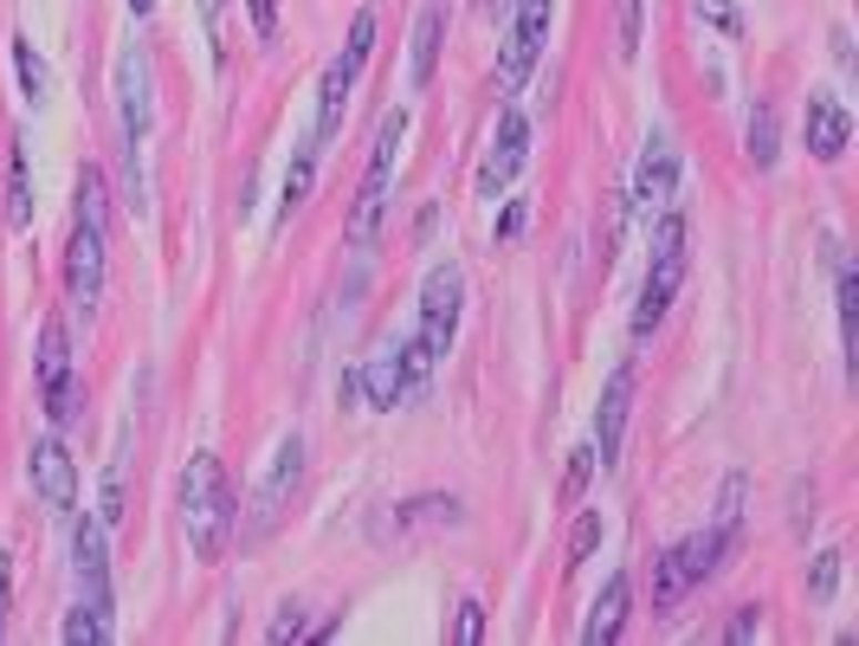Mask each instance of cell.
Listing matches in <instances>:
<instances>
[{"instance_id":"cell-1","label":"cell","mask_w":859,"mask_h":646,"mask_svg":"<svg viewBox=\"0 0 859 646\" xmlns=\"http://www.w3.org/2000/svg\"><path fill=\"white\" fill-rule=\"evenodd\" d=\"M104 239H111V188H104V168H84L72 239H65V298L78 310H98V298H104Z\"/></svg>"},{"instance_id":"cell-2","label":"cell","mask_w":859,"mask_h":646,"mask_svg":"<svg viewBox=\"0 0 859 646\" xmlns=\"http://www.w3.org/2000/svg\"><path fill=\"white\" fill-rule=\"evenodd\" d=\"M233 524H239V504H233V485H226V465L214 453H194L182 472V531L187 550L201 563H221L226 543H233Z\"/></svg>"},{"instance_id":"cell-3","label":"cell","mask_w":859,"mask_h":646,"mask_svg":"<svg viewBox=\"0 0 859 646\" xmlns=\"http://www.w3.org/2000/svg\"><path fill=\"white\" fill-rule=\"evenodd\" d=\"M678 285H685V221L659 214V227H653V266H646V285H640V305H634V342H646L666 324Z\"/></svg>"},{"instance_id":"cell-4","label":"cell","mask_w":859,"mask_h":646,"mask_svg":"<svg viewBox=\"0 0 859 646\" xmlns=\"http://www.w3.org/2000/svg\"><path fill=\"white\" fill-rule=\"evenodd\" d=\"M724 550H730V531H698L685 536V543H673L666 556H659V570H653V614H673L698 582H710L717 575V563H724Z\"/></svg>"},{"instance_id":"cell-5","label":"cell","mask_w":859,"mask_h":646,"mask_svg":"<svg viewBox=\"0 0 859 646\" xmlns=\"http://www.w3.org/2000/svg\"><path fill=\"white\" fill-rule=\"evenodd\" d=\"M408 136V111H388L375 130L369 168H362V194H356V214H349V246H375L381 239V214H388V175H395V155Z\"/></svg>"},{"instance_id":"cell-6","label":"cell","mask_w":859,"mask_h":646,"mask_svg":"<svg viewBox=\"0 0 859 646\" xmlns=\"http://www.w3.org/2000/svg\"><path fill=\"white\" fill-rule=\"evenodd\" d=\"M298 485H304V440L292 433V440H278V453H272V465H265L259 492H253V504H246V524H239V550H246V543H265V536L285 524V511H292Z\"/></svg>"},{"instance_id":"cell-7","label":"cell","mask_w":859,"mask_h":646,"mask_svg":"<svg viewBox=\"0 0 859 646\" xmlns=\"http://www.w3.org/2000/svg\"><path fill=\"white\" fill-rule=\"evenodd\" d=\"M369 52H375V13H356V27H349L342 52L330 59V72H324V91H317V130H310V143H317V150L342 130L349 91H356V78H362V65H369Z\"/></svg>"},{"instance_id":"cell-8","label":"cell","mask_w":859,"mask_h":646,"mask_svg":"<svg viewBox=\"0 0 859 646\" xmlns=\"http://www.w3.org/2000/svg\"><path fill=\"white\" fill-rule=\"evenodd\" d=\"M150 52L143 45H123L116 52V111H123V150H130V201L136 194V150L150 143V123H155V98H150Z\"/></svg>"},{"instance_id":"cell-9","label":"cell","mask_w":859,"mask_h":646,"mask_svg":"<svg viewBox=\"0 0 859 646\" xmlns=\"http://www.w3.org/2000/svg\"><path fill=\"white\" fill-rule=\"evenodd\" d=\"M550 13H556V0H518L511 33H504V59H498V91L504 98H518L523 84H530V72H536L543 39H550Z\"/></svg>"},{"instance_id":"cell-10","label":"cell","mask_w":859,"mask_h":646,"mask_svg":"<svg viewBox=\"0 0 859 646\" xmlns=\"http://www.w3.org/2000/svg\"><path fill=\"white\" fill-rule=\"evenodd\" d=\"M459 310H466V271H459V266H433V271H427V285H420V330H413V342H420L433 362L452 349Z\"/></svg>"},{"instance_id":"cell-11","label":"cell","mask_w":859,"mask_h":646,"mask_svg":"<svg viewBox=\"0 0 859 646\" xmlns=\"http://www.w3.org/2000/svg\"><path fill=\"white\" fill-rule=\"evenodd\" d=\"M673 194H678V150H673V136H653L634 162V221L653 227V214H666Z\"/></svg>"},{"instance_id":"cell-12","label":"cell","mask_w":859,"mask_h":646,"mask_svg":"<svg viewBox=\"0 0 859 646\" xmlns=\"http://www.w3.org/2000/svg\"><path fill=\"white\" fill-rule=\"evenodd\" d=\"M72 575H78V608L98 614V621H111V556H104V524H78L72 536Z\"/></svg>"},{"instance_id":"cell-13","label":"cell","mask_w":859,"mask_h":646,"mask_svg":"<svg viewBox=\"0 0 859 646\" xmlns=\"http://www.w3.org/2000/svg\"><path fill=\"white\" fill-rule=\"evenodd\" d=\"M356 381H362V408H375V414H395L401 408V394H408V369H401V337H381L369 349V362L356 369Z\"/></svg>"},{"instance_id":"cell-14","label":"cell","mask_w":859,"mask_h":646,"mask_svg":"<svg viewBox=\"0 0 859 646\" xmlns=\"http://www.w3.org/2000/svg\"><path fill=\"white\" fill-rule=\"evenodd\" d=\"M627 414H634V362H621L607 388H601V408H595V459L614 465L621 459V433H627Z\"/></svg>"},{"instance_id":"cell-15","label":"cell","mask_w":859,"mask_h":646,"mask_svg":"<svg viewBox=\"0 0 859 646\" xmlns=\"http://www.w3.org/2000/svg\"><path fill=\"white\" fill-rule=\"evenodd\" d=\"M27 479H33V492L45 498L52 511H72L78 504V465H72V453H65V440H33Z\"/></svg>"},{"instance_id":"cell-16","label":"cell","mask_w":859,"mask_h":646,"mask_svg":"<svg viewBox=\"0 0 859 646\" xmlns=\"http://www.w3.org/2000/svg\"><path fill=\"white\" fill-rule=\"evenodd\" d=\"M523 155H530V123H523V111H504L498 116V136H491V150H485V168H479V188L485 194L511 188Z\"/></svg>"},{"instance_id":"cell-17","label":"cell","mask_w":859,"mask_h":646,"mask_svg":"<svg viewBox=\"0 0 859 646\" xmlns=\"http://www.w3.org/2000/svg\"><path fill=\"white\" fill-rule=\"evenodd\" d=\"M847 143H853V116L840 111L827 91H815V98H808V150L821 155V162H840Z\"/></svg>"},{"instance_id":"cell-18","label":"cell","mask_w":859,"mask_h":646,"mask_svg":"<svg viewBox=\"0 0 859 646\" xmlns=\"http://www.w3.org/2000/svg\"><path fill=\"white\" fill-rule=\"evenodd\" d=\"M440 27H447V0H427L420 20H413V59H408V84L427 91L433 84V65H440Z\"/></svg>"},{"instance_id":"cell-19","label":"cell","mask_w":859,"mask_h":646,"mask_svg":"<svg viewBox=\"0 0 859 646\" xmlns=\"http://www.w3.org/2000/svg\"><path fill=\"white\" fill-rule=\"evenodd\" d=\"M65 381H72V337H65V324L52 317V324L39 330V394L52 401Z\"/></svg>"},{"instance_id":"cell-20","label":"cell","mask_w":859,"mask_h":646,"mask_svg":"<svg viewBox=\"0 0 859 646\" xmlns=\"http://www.w3.org/2000/svg\"><path fill=\"white\" fill-rule=\"evenodd\" d=\"M621 621H627V575H607V588H601V602H595V614H589V627H582V640L614 646L621 640Z\"/></svg>"},{"instance_id":"cell-21","label":"cell","mask_w":859,"mask_h":646,"mask_svg":"<svg viewBox=\"0 0 859 646\" xmlns=\"http://www.w3.org/2000/svg\"><path fill=\"white\" fill-rule=\"evenodd\" d=\"M7 227H33V175H27V136L13 143V168H7Z\"/></svg>"},{"instance_id":"cell-22","label":"cell","mask_w":859,"mask_h":646,"mask_svg":"<svg viewBox=\"0 0 859 646\" xmlns=\"http://www.w3.org/2000/svg\"><path fill=\"white\" fill-rule=\"evenodd\" d=\"M310 182H317V143H304L298 162H292V175H285V201H278V227H292V214H298L304 201H310Z\"/></svg>"},{"instance_id":"cell-23","label":"cell","mask_w":859,"mask_h":646,"mask_svg":"<svg viewBox=\"0 0 859 646\" xmlns=\"http://www.w3.org/2000/svg\"><path fill=\"white\" fill-rule=\"evenodd\" d=\"M13 72H20V91H27V104H45V91H52V72H45V59L33 52V39H13Z\"/></svg>"},{"instance_id":"cell-24","label":"cell","mask_w":859,"mask_h":646,"mask_svg":"<svg viewBox=\"0 0 859 646\" xmlns=\"http://www.w3.org/2000/svg\"><path fill=\"white\" fill-rule=\"evenodd\" d=\"M744 150H749V162H756V168H769V162H776V150H783V143H776V111H769V104H756V111H749Z\"/></svg>"},{"instance_id":"cell-25","label":"cell","mask_w":859,"mask_h":646,"mask_svg":"<svg viewBox=\"0 0 859 646\" xmlns=\"http://www.w3.org/2000/svg\"><path fill=\"white\" fill-rule=\"evenodd\" d=\"M840 337H847V349L859 342V278H853V266H840Z\"/></svg>"},{"instance_id":"cell-26","label":"cell","mask_w":859,"mask_h":646,"mask_svg":"<svg viewBox=\"0 0 859 646\" xmlns=\"http://www.w3.org/2000/svg\"><path fill=\"white\" fill-rule=\"evenodd\" d=\"M834 588H840V550H821L815 570H808V595H815V602H834Z\"/></svg>"},{"instance_id":"cell-27","label":"cell","mask_w":859,"mask_h":646,"mask_svg":"<svg viewBox=\"0 0 859 646\" xmlns=\"http://www.w3.org/2000/svg\"><path fill=\"white\" fill-rule=\"evenodd\" d=\"M65 640H72V646H104V640H111V621H98V614L72 608V621H65Z\"/></svg>"},{"instance_id":"cell-28","label":"cell","mask_w":859,"mask_h":646,"mask_svg":"<svg viewBox=\"0 0 859 646\" xmlns=\"http://www.w3.org/2000/svg\"><path fill=\"white\" fill-rule=\"evenodd\" d=\"M589 472H595V447H575V459H569V479H562V498H569V504L589 492Z\"/></svg>"},{"instance_id":"cell-29","label":"cell","mask_w":859,"mask_h":646,"mask_svg":"<svg viewBox=\"0 0 859 646\" xmlns=\"http://www.w3.org/2000/svg\"><path fill=\"white\" fill-rule=\"evenodd\" d=\"M698 20H705V27H717L724 39L744 33V20H737V7H730V0H698Z\"/></svg>"},{"instance_id":"cell-30","label":"cell","mask_w":859,"mask_h":646,"mask_svg":"<svg viewBox=\"0 0 859 646\" xmlns=\"http://www.w3.org/2000/svg\"><path fill=\"white\" fill-rule=\"evenodd\" d=\"M459 646H479L485 640V602H459V627H452Z\"/></svg>"},{"instance_id":"cell-31","label":"cell","mask_w":859,"mask_h":646,"mask_svg":"<svg viewBox=\"0 0 859 646\" xmlns=\"http://www.w3.org/2000/svg\"><path fill=\"white\" fill-rule=\"evenodd\" d=\"M595 543H601V517L589 511V517L575 524V536H569V570H575V563H589V556H595Z\"/></svg>"},{"instance_id":"cell-32","label":"cell","mask_w":859,"mask_h":646,"mask_svg":"<svg viewBox=\"0 0 859 646\" xmlns=\"http://www.w3.org/2000/svg\"><path fill=\"white\" fill-rule=\"evenodd\" d=\"M737 517H744V479H724V504H717V531L737 536Z\"/></svg>"},{"instance_id":"cell-33","label":"cell","mask_w":859,"mask_h":646,"mask_svg":"<svg viewBox=\"0 0 859 646\" xmlns=\"http://www.w3.org/2000/svg\"><path fill=\"white\" fill-rule=\"evenodd\" d=\"M265 640H272V646H285V640H304V608H298V602H285V614L272 621V634H265Z\"/></svg>"},{"instance_id":"cell-34","label":"cell","mask_w":859,"mask_h":646,"mask_svg":"<svg viewBox=\"0 0 859 646\" xmlns=\"http://www.w3.org/2000/svg\"><path fill=\"white\" fill-rule=\"evenodd\" d=\"M640 52V0H621V59Z\"/></svg>"},{"instance_id":"cell-35","label":"cell","mask_w":859,"mask_h":646,"mask_svg":"<svg viewBox=\"0 0 859 646\" xmlns=\"http://www.w3.org/2000/svg\"><path fill=\"white\" fill-rule=\"evenodd\" d=\"M123 511V459H111V479H104V524H116Z\"/></svg>"},{"instance_id":"cell-36","label":"cell","mask_w":859,"mask_h":646,"mask_svg":"<svg viewBox=\"0 0 859 646\" xmlns=\"http://www.w3.org/2000/svg\"><path fill=\"white\" fill-rule=\"evenodd\" d=\"M246 7H253V27H259V39L278 33V0H246Z\"/></svg>"},{"instance_id":"cell-37","label":"cell","mask_w":859,"mask_h":646,"mask_svg":"<svg viewBox=\"0 0 859 646\" xmlns=\"http://www.w3.org/2000/svg\"><path fill=\"white\" fill-rule=\"evenodd\" d=\"M523 221H530V207H523V201H511V207L498 214V239H518V233H523Z\"/></svg>"},{"instance_id":"cell-38","label":"cell","mask_w":859,"mask_h":646,"mask_svg":"<svg viewBox=\"0 0 859 646\" xmlns=\"http://www.w3.org/2000/svg\"><path fill=\"white\" fill-rule=\"evenodd\" d=\"M756 634H763V614L756 608H744L737 621H730V640H756Z\"/></svg>"},{"instance_id":"cell-39","label":"cell","mask_w":859,"mask_h":646,"mask_svg":"<svg viewBox=\"0 0 859 646\" xmlns=\"http://www.w3.org/2000/svg\"><path fill=\"white\" fill-rule=\"evenodd\" d=\"M337 394H342V408H362V381H356V369H342Z\"/></svg>"},{"instance_id":"cell-40","label":"cell","mask_w":859,"mask_h":646,"mask_svg":"<svg viewBox=\"0 0 859 646\" xmlns=\"http://www.w3.org/2000/svg\"><path fill=\"white\" fill-rule=\"evenodd\" d=\"M7 595H13V556L0 550V621H7Z\"/></svg>"},{"instance_id":"cell-41","label":"cell","mask_w":859,"mask_h":646,"mask_svg":"<svg viewBox=\"0 0 859 646\" xmlns=\"http://www.w3.org/2000/svg\"><path fill=\"white\" fill-rule=\"evenodd\" d=\"M194 7H201V20L214 27V20H221V7H226V0H194Z\"/></svg>"},{"instance_id":"cell-42","label":"cell","mask_w":859,"mask_h":646,"mask_svg":"<svg viewBox=\"0 0 859 646\" xmlns=\"http://www.w3.org/2000/svg\"><path fill=\"white\" fill-rule=\"evenodd\" d=\"M155 0H130V13H136V20H143V13H150Z\"/></svg>"},{"instance_id":"cell-43","label":"cell","mask_w":859,"mask_h":646,"mask_svg":"<svg viewBox=\"0 0 859 646\" xmlns=\"http://www.w3.org/2000/svg\"><path fill=\"white\" fill-rule=\"evenodd\" d=\"M491 7H504V0H491Z\"/></svg>"}]
</instances>
